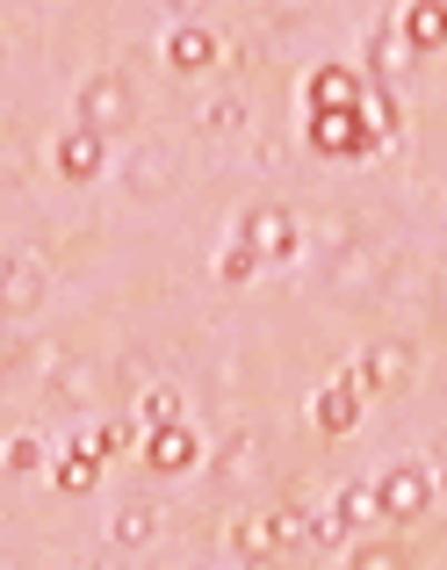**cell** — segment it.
I'll use <instances>...</instances> for the list:
<instances>
[{
	"instance_id": "obj_21",
	"label": "cell",
	"mask_w": 447,
	"mask_h": 570,
	"mask_svg": "<svg viewBox=\"0 0 447 570\" xmlns=\"http://www.w3.org/2000/svg\"><path fill=\"white\" fill-rule=\"evenodd\" d=\"M252 448H260V441H252V433H238V441H231V462H217V476H231V484H238V476H252Z\"/></svg>"
},
{
	"instance_id": "obj_13",
	"label": "cell",
	"mask_w": 447,
	"mask_h": 570,
	"mask_svg": "<svg viewBox=\"0 0 447 570\" xmlns=\"http://www.w3.org/2000/svg\"><path fill=\"white\" fill-rule=\"evenodd\" d=\"M167 58H173V72H210L217 66V37L210 29H173Z\"/></svg>"
},
{
	"instance_id": "obj_24",
	"label": "cell",
	"mask_w": 447,
	"mask_h": 570,
	"mask_svg": "<svg viewBox=\"0 0 447 570\" xmlns=\"http://www.w3.org/2000/svg\"><path fill=\"white\" fill-rule=\"evenodd\" d=\"M202 8V0H167V14H196Z\"/></svg>"
},
{
	"instance_id": "obj_14",
	"label": "cell",
	"mask_w": 447,
	"mask_h": 570,
	"mask_svg": "<svg viewBox=\"0 0 447 570\" xmlns=\"http://www.w3.org/2000/svg\"><path fill=\"white\" fill-rule=\"evenodd\" d=\"M368 383H376V390H405L411 383V347H405V340H390V347L368 354Z\"/></svg>"
},
{
	"instance_id": "obj_9",
	"label": "cell",
	"mask_w": 447,
	"mask_h": 570,
	"mask_svg": "<svg viewBox=\"0 0 447 570\" xmlns=\"http://www.w3.org/2000/svg\"><path fill=\"white\" fill-rule=\"evenodd\" d=\"M123 181H130V195H138V203L167 195V188H173V159H167V145H145V153L123 167Z\"/></svg>"
},
{
	"instance_id": "obj_20",
	"label": "cell",
	"mask_w": 447,
	"mask_h": 570,
	"mask_svg": "<svg viewBox=\"0 0 447 570\" xmlns=\"http://www.w3.org/2000/svg\"><path fill=\"white\" fill-rule=\"evenodd\" d=\"M252 267H260V253H252L246 238H238V246H231V253H224V261H217V275H224V282H246Z\"/></svg>"
},
{
	"instance_id": "obj_18",
	"label": "cell",
	"mask_w": 447,
	"mask_h": 570,
	"mask_svg": "<svg viewBox=\"0 0 447 570\" xmlns=\"http://www.w3.org/2000/svg\"><path fill=\"white\" fill-rule=\"evenodd\" d=\"M202 130H246V101H238V95L210 101V109H202Z\"/></svg>"
},
{
	"instance_id": "obj_6",
	"label": "cell",
	"mask_w": 447,
	"mask_h": 570,
	"mask_svg": "<svg viewBox=\"0 0 447 570\" xmlns=\"http://www.w3.org/2000/svg\"><path fill=\"white\" fill-rule=\"evenodd\" d=\"M368 101V87H361V72H347V66H325L318 80H310V116H354Z\"/></svg>"
},
{
	"instance_id": "obj_7",
	"label": "cell",
	"mask_w": 447,
	"mask_h": 570,
	"mask_svg": "<svg viewBox=\"0 0 447 570\" xmlns=\"http://www.w3.org/2000/svg\"><path fill=\"white\" fill-rule=\"evenodd\" d=\"M304 542H310V513H304V505H275L267 520H252V528H246L252 557H260V549H304Z\"/></svg>"
},
{
	"instance_id": "obj_5",
	"label": "cell",
	"mask_w": 447,
	"mask_h": 570,
	"mask_svg": "<svg viewBox=\"0 0 447 570\" xmlns=\"http://www.w3.org/2000/svg\"><path fill=\"white\" fill-rule=\"evenodd\" d=\"M238 238H246L260 261H289V253H296V217H289V209H275V203H260V209H246Z\"/></svg>"
},
{
	"instance_id": "obj_15",
	"label": "cell",
	"mask_w": 447,
	"mask_h": 570,
	"mask_svg": "<svg viewBox=\"0 0 447 570\" xmlns=\"http://www.w3.org/2000/svg\"><path fill=\"white\" fill-rule=\"evenodd\" d=\"M152 528H159V513L145 499H130L123 513H116V542H123V549H145V542H152Z\"/></svg>"
},
{
	"instance_id": "obj_8",
	"label": "cell",
	"mask_w": 447,
	"mask_h": 570,
	"mask_svg": "<svg viewBox=\"0 0 447 570\" xmlns=\"http://www.w3.org/2000/svg\"><path fill=\"white\" fill-rule=\"evenodd\" d=\"M354 116H361V109H354ZM354 116H318V124H310L318 153H368V145L383 138L376 124H354Z\"/></svg>"
},
{
	"instance_id": "obj_10",
	"label": "cell",
	"mask_w": 447,
	"mask_h": 570,
	"mask_svg": "<svg viewBox=\"0 0 447 570\" xmlns=\"http://www.w3.org/2000/svg\"><path fill=\"white\" fill-rule=\"evenodd\" d=\"M354 419H361V383H347V376L325 383L318 390V426L325 433H354Z\"/></svg>"
},
{
	"instance_id": "obj_23",
	"label": "cell",
	"mask_w": 447,
	"mask_h": 570,
	"mask_svg": "<svg viewBox=\"0 0 447 570\" xmlns=\"http://www.w3.org/2000/svg\"><path fill=\"white\" fill-rule=\"evenodd\" d=\"M14 368V333H0V376Z\"/></svg>"
},
{
	"instance_id": "obj_3",
	"label": "cell",
	"mask_w": 447,
	"mask_h": 570,
	"mask_svg": "<svg viewBox=\"0 0 447 570\" xmlns=\"http://www.w3.org/2000/svg\"><path fill=\"white\" fill-rule=\"evenodd\" d=\"M58 174L66 181H95V174H109V130H95V124H72L66 138H58Z\"/></svg>"
},
{
	"instance_id": "obj_1",
	"label": "cell",
	"mask_w": 447,
	"mask_h": 570,
	"mask_svg": "<svg viewBox=\"0 0 447 570\" xmlns=\"http://www.w3.org/2000/svg\"><path fill=\"white\" fill-rule=\"evenodd\" d=\"M80 124H95V130H123L130 116H138V95H130V80L123 72H95V80L80 87Z\"/></svg>"
},
{
	"instance_id": "obj_4",
	"label": "cell",
	"mask_w": 447,
	"mask_h": 570,
	"mask_svg": "<svg viewBox=\"0 0 447 570\" xmlns=\"http://www.w3.org/2000/svg\"><path fill=\"white\" fill-rule=\"evenodd\" d=\"M43 289H51V275H43V261H29V253H14V261H0V311H8V318H29V311L43 304Z\"/></svg>"
},
{
	"instance_id": "obj_22",
	"label": "cell",
	"mask_w": 447,
	"mask_h": 570,
	"mask_svg": "<svg viewBox=\"0 0 447 570\" xmlns=\"http://www.w3.org/2000/svg\"><path fill=\"white\" fill-rule=\"evenodd\" d=\"M130 433L123 426H101V433H87V448H95V455H116V448H123Z\"/></svg>"
},
{
	"instance_id": "obj_11",
	"label": "cell",
	"mask_w": 447,
	"mask_h": 570,
	"mask_svg": "<svg viewBox=\"0 0 447 570\" xmlns=\"http://www.w3.org/2000/svg\"><path fill=\"white\" fill-rule=\"evenodd\" d=\"M188 462H196V433H188L181 419H167V426L152 433V470H159V476H181Z\"/></svg>"
},
{
	"instance_id": "obj_17",
	"label": "cell",
	"mask_w": 447,
	"mask_h": 570,
	"mask_svg": "<svg viewBox=\"0 0 447 570\" xmlns=\"http://www.w3.org/2000/svg\"><path fill=\"white\" fill-rule=\"evenodd\" d=\"M138 412L152 419V426H167V419H181V390H173V383H152V390L138 397Z\"/></svg>"
},
{
	"instance_id": "obj_2",
	"label": "cell",
	"mask_w": 447,
	"mask_h": 570,
	"mask_svg": "<svg viewBox=\"0 0 447 570\" xmlns=\"http://www.w3.org/2000/svg\"><path fill=\"white\" fill-rule=\"evenodd\" d=\"M426 499H434V476L411 470V462H397V470H383V476H376V505H383V520H419V513H426Z\"/></svg>"
},
{
	"instance_id": "obj_19",
	"label": "cell",
	"mask_w": 447,
	"mask_h": 570,
	"mask_svg": "<svg viewBox=\"0 0 447 570\" xmlns=\"http://www.w3.org/2000/svg\"><path fill=\"white\" fill-rule=\"evenodd\" d=\"M37 441H29V433H14V441H8V455H0V470H8V476H29V470H37Z\"/></svg>"
},
{
	"instance_id": "obj_16",
	"label": "cell",
	"mask_w": 447,
	"mask_h": 570,
	"mask_svg": "<svg viewBox=\"0 0 447 570\" xmlns=\"http://www.w3.org/2000/svg\"><path fill=\"white\" fill-rule=\"evenodd\" d=\"M95 476H101V455H95V448H72V455L66 462H58V484H66V491H95Z\"/></svg>"
},
{
	"instance_id": "obj_12",
	"label": "cell",
	"mask_w": 447,
	"mask_h": 570,
	"mask_svg": "<svg viewBox=\"0 0 447 570\" xmlns=\"http://www.w3.org/2000/svg\"><path fill=\"white\" fill-rule=\"evenodd\" d=\"M405 37H411V51H440L447 43V0H411Z\"/></svg>"
}]
</instances>
